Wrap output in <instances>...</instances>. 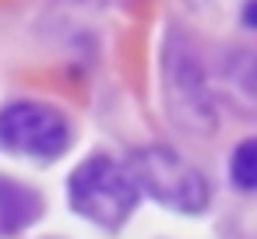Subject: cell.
I'll use <instances>...</instances> for the list:
<instances>
[{
  "label": "cell",
  "mask_w": 257,
  "mask_h": 239,
  "mask_svg": "<svg viewBox=\"0 0 257 239\" xmlns=\"http://www.w3.org/2000/svg\"><path fill=\"white\" fill-rule=\"evenodd\" d=\"M141 186L134 169L113 162L109 155H92L85 158L67 183V200L78 218H88L102 228H116L131 218L138 207Z\"/></svg>",
  "instance_id": "obj_1"
},
{
  "label": "cell",
  "mask_w": 257,
  "mask_h": 239,
  "mask_svg": "<svg viewBox=\"0 0 257 239\" xmlns=\"http://www.w3.org/2000/svg\"><path fill=\"white\" fill-rule=\"evenodd\" d=\"M71 120L57 106L18 99L0 109V151L8 155L53 162L71 148Z\"/></svg>",
  "instance_id": "obj_2"
},
{
  "label": "cell",
  "mask_w": 257,
  "mask_h": 239,
  "mask_svg": "<svg viewBox=\"0 0 257 239\" xmlns=\"http://www.w3.org/2000/svg\"><path fill=\"white\" fill-rule=\"evenodd\" d=\"M162 95H166L169 116L183 130H190V134L215 130V106H211L197 53H190V46L180 32H169L166 50H162Z\"/></svg>",
  "instance_id": "obj_3"
},
{
  "label": "cell",
  "mask_w": 257,
  "mask_h": 239,
  "mask_svg": "<svg viewBox=\"0 0 257 239\" xmlns=\"http://www.w3.org/2000/svg\"><path fill=\"white\" fill-rule=\"evenodd\" d=\"M131 169L138 176V186L162 207L180 214H197L208 207V179L201 169L183 162L169 148H141L131 158Z\"/></svg>",
  "instance_id": "obj_4"
},
{
  "label": "cell",
  "mask_w": 257,
  "mask_h": 239,
  "mask_svg": "<svg viewBox=\"0 0 257 239\" xmlns=\"http://www.w3.org/2000/svg\"><path fill=\"white\" fill-rule=\"evenodd\" d=\"M39 214H43V197L32 186L0 176V235H15L29 228Z\"/></svg>",
  "instance_id": "obj_5"
},
{
  "label": "cell",
  "mask_w": 257,
  "mask_h": 239,
  "mask_svg": "<svg viewBox=\"0 0 257 239\" xmlns=\"http://www.w3.org/2000/svg\"><path fill=\"white\" fill-rule=\"evenodd\" d=\"M229 179H232V186L257 193V137L243 141V144L232 151V162H229Z\"/></svg>",
  "instance_id": "obj_6"
},
{
  "label": "cell",
  "mask_w": 257,
  "mask_h": 239,
  "mask_svg": "<svg viewBox=\"0 0 257 239\" xmlns=\"http://www.w3.org/2000/svg\"><path fill=\"white\" fill-rule=\"evenodd\" d=\"M229 81L236 88V95H243L246 102L257 106V53H239L229 64Z\"/></svg>",
  "instance_id": "obj_7"
},
{
  "label": "cell",
  "mask_w": 257,
  "mask_h": 239,
  "mask_svg": "<svg viewBox=\"0 0 257 239\" xmlns=\"http://www.w3.org/2000/svg\"><path fill=\"white\" fill-rule=\"evenodd\" d=\"M243 22L250 29H257V0H246V4H243Z\"/></svg>",
  "instance_id": "obj_8"
}]
</instances>
